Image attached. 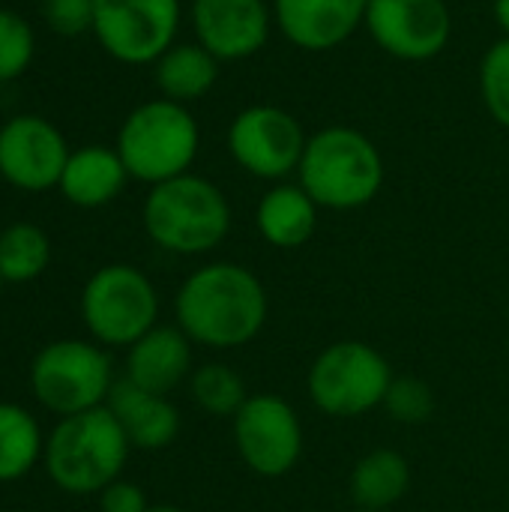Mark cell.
I'll return each mask as SVG.
<instances>
[{"label": "cell", "mask_w": 509, "mask_h": 512, "mask_svg": "<svg viewBox=\"0 0 509 512\" xmlns=\"http://www.w3.org/2000/svg\"><path fill=\"white\" fill-rule=\"evenodd\" d=\"M270 300L264 282L243 264L210 261L189 273L174 297L177 327L210 351L249 345L267 324Z\"/></svg>", "instance_id": "1"}, {"label": "cell", "mask_w": 509, "mask_h": 512, "mask_svg": "<svg viewBox=\"0 0 509 512\" xmlns=\"http://www.w3.org/2000/svg\"><path fill=\"white\" fill-rule=\"evenodd\" d=\"M387 168L378 144L354 126H324L306 138L297 183L321 210H360L384 186Z\"/></svg>", "instance_id": "2"}, {"label": "cell", "mask_w": 509, "mask_h": 512, "mask_svg": "<svg viewBox=\"0 0 509 512\" xmlns=\"http://www.w3.org/2000/svg\"><path fill=\"white\" fill-rule=\"evenodd\" d=\"M132 444L108 405L60 417L48 438L42 468L48 480L72 498L99 495L114 480L123 477Z\"/></svg>", "instance_id": "3"}, {"label": "cell", "mask_w": 509, "mask_h": 512, "mask_svg": "<svg viewBox=\"0 0 509 512\" xmlns=\"http://www.w3.org/2000/svg\"><path fill=\"white\" fill-rule=\"evenodd\" d=\"M141 222L159 249L186 258L207 255L231 231V204L213 180L189 171L150 186Z\"/></svg>", "instance_id": "4"}, {"label": "cell", "mask_w": 509, "mask_h": 512, "mask_svg": "<svg viewBox=\"0 0 509 512\" xmlns=\"http://www.w3.org/2000/svg\"><path fill=\"white\" fill-rule=\"evenodd\" d=\"M114 150L132 180L159 186L192 171L201 150V126L189 105L156 96L123 117Z\"/></svg>", "instance_id": "5"}, {"label": "cell", "mask_w": 509, "mask_h": 512, "mask_svg": "<svg viewBox=\"0 0 509 512\" xmlns=\"http://www.w3.org/2000/svg\"><path fill=\"white\" fill-rule=\"evenodd\" d=\"M27 384L33 399L60 420L102 408L117 378L108 348L93 339H54L30 360Z\"/></svg>", "instance_id": "6"}, {"label": "cell", "mask_w": 509, "mask_h": 512, "mask_svg": "<svg viewBox=\"0 0 509 512\" xmlns=\"http://www.w3.org/2000/svg\"><path fill=\"white\" fill-rule=\"evenodd\" d=\"M78 312L102 348H132L159 324V291L135 264H105L81 288Z\"/></svg>", "instance_id": "7"}, {"label": "cell", "mask_w": 509, "mask_h": 512, "mask_svg": "<svg viewBox=\"0 0 509 512\" xmlns=\"http://www.w3.org/2000/svg\"><path fill=\"white\" fill-rule=\"evenodd\" d=\"M393 378L396 375L378 348L357 339H345L327 345L315 357L306 378V390L321 414L351 420L381 408Z\"/></svg>", "instance_id": "8"}, {"label": "cell", "mask_w": 509, "mask_h": 512, "mask_svg": "<svg viewBox=\"0 0 509 512\" xmlns=\"http://www.w3.org/2000/svg\"><path fill=\"white\" fill-rule=\"evenodd\" d=\"M183 0H96L93 36L126 66H153L180 33Z\"/></svg>", "instance_id": "9"}, {"label": "cell", "mask_w": 509, "mask_h": 512, "mask_svg": "<svg viewBox=\"0 0 509 512\" xmlns=\"http://www.w3.org/2000/svg\"><path fill=\"white\" fill-rule=\"evenodd\" d=\"M306 138V129L291 111L267 102L237 111L225 135L234 165L270 183H282L297 174Z\"/></svg>", "instance_id": "10"}, {"label": "cell", "mask_w": 509, "mask_h": 512, "mask_svg": "<svg viewBox=\"0 0 509 512\" xmlns=\"http://www.w3.org/2000/svg\"><path fill=\"white\" fill-rule=\"evenodd\" d=\"M231 429L243 465L258 477H285L303 456V423L282 396H249L231 420Z\"/></svg>", "instance_id": "11"}, {"label": "cell", "mask_w": 509, "mask_h": 512, "mask_svg": "<svg viewBox=\"0 0 509 512\" xmlns=\"http://www.w3.org/2000/svg\"><path fill=\"white\" fill-rule=\"evenodd\" d=\"M363 27L384 54L426 63L450 45L453 15L447 0H369Z\"/></svg>", "instance_id": "12"}, {"label": "cell", "mask_w": 509, "mask_h": 512, "mask_svg": "<svg viewBox=\"0 0 509 512\" xmlns=\"http://www.w3.org/2000/svg\"><path fill=\"white\" fill-rule=\"evenodd\" d=\"M63 132L39 114H15L0 126V177L21 192L57 189L69 159Z\"/></svg>", "instance_id": "13"}, {"label": "cell", "mask_w": 509, "mask_h": 512, "mask_svg": "<svg viewBox=\"0 0 509 512\" xmlns=\"http://www.w3.org/2000/svg\"><path fill=\"white\" fill-rule=\"evenodd\" d=\"M189 21L195 42L219 63L255 57L276 27L267 0H192Z\"/></svg>", "instance_id": "14"}, {"label": "cell", "mask_w": 509, "mask_h": 512, "mask_svg": "<svg viewBox=\"0 0 509 512\" xmlns=\"http://www.w3.org/2000/svg\"><path fill=\"white\" fill-rule=\"evenodd\" d=\"M276 30L300 51L327 54L366 21L369 0H270Z\"/></svg>", "instance_id": "15"}, {"label": "cell", "mask_w": 509, "mask_h": 512, "mask_svg": "<svg viewBox=\"0 0 509 512\" xmlns=\"http://www.w3.org/2000/svg\"><path fill=\"white\" fill-rule=\"evenodd\" d=\"M192 339L174 324H156L132 348H126L123 378L147 393L168 396L192 378Z\"/></svg>", "instance_id": "16"}, {"label": "cell", "mask_w": 509, "mask_h": 512, "mask_svg": "<svg viewBox=\"0 0 509 512\" xmlns=\"http://www.w3.org/2000/svg\"><path fill=\"white\" fill-rule=\"evenodd\" d=\"M108 411L120 423L123 435L129 438L132 450H165L180 435V411L168 396L147 393L132 381L120 378L108 396Z\"/></svg>", "instance_id": "17"}, {"label": "cell", "mask_w": 509, "mask_h": 512, "mask_svg": "<svg viewBox=\"0 0 509 512\" xmlns=\"http://www.w3.org/2000/svg\"><path fill=\"white\" fill-rule=\"evenodd\" d=\"M129 180L132 177L114 147L87 144L69 153L57 189L72 207L99 210L111 204L126 189Z\"/></svg>", "instance_id": "18"}, {"label": "cell", "mask_w": 509, "mask_h": 512, "mask_svg": "<svg viewBox=\"0 0 509 512\" xmlns=\"http://www.w3.org/2000/svg\"><path fill=\"white\" fill-rule=\"evenodd\" d=\"M318 204L300 183H273L255 207V228L276 249H300L318 231Z\"/></svg>", "instance_id": "19"}, {"label": "cell", "mask_w": 509, "mask_h": 512, "mask_svg": "<svg viewBox=\"0 0 509 512\" xmlns=\"http://www.w3.org/2000/svg\"><path fill=\"white\" fill-rule=\"evenodd\" d=\"M219 66L222 63L195 39L192 42H174L153 63V81L159 87V96L180 102V105H189V102L204 99L216 87Z\"/></svg>", "instance_id": "20"}, {"label": "cell", "mask_w": 509, "mask_h": 512, "mask_svg": "<svg viewBox=\"0 0 509 512\" xmlns=\"http://www.w3.org/2000/svg\"><path fill=\"white\" fill-rule=\"evenodd\" d=\"M348 489L357 510H390L411 489V465L399 450H387V447L372 450L354 465Z\"/></svg>", "instance_id": "21"}, {"label": "cell", "mask_w": 509, "mask_h": 512, "mask_svg": "<svg viewBox=\"0 0 509 512\" xmlns=\"http://www.w3.org/2000/svg\"><path fill=\"white\" fill-rule=\"evenodd\" d=\"M45 432L33 411L18 402H0V483H18L42 465Z\"/></svg>", "instance_id": "22"}, {"label": "cell", "mask_w": 509, "mask_h": 512, "mask_svg": "<svg viewBox=\"0 0 509 512\" xmlns=\"http://www.w3.org/2000/svg\"><path fill=\"white\" fill-rule=\"evenodd\" d=\"M51 264V240L33 222H12L0 231V279L3 285L36 282Z\"/></svg>", "instance_id": "23"}, {"label": "cell", "mask_w": 509, "mask_h": 512, "mask_svg": "<svg viewBox=\"0 0 509 512\" xmlns=\"http://www.w3.org/2000/svg\"><path fill=\"white\" fill-rule=\"evenodd\" d=\"M189 393L195 405L210 417H237V411L246 405L249 390L246 381L225 363H204L189 378Z\"/></svg>", "instance_id": "24"}, {"label": "cell", "mask_w": 509, "mask_h": 512, "mask_svg": "<svg viewBox=\"0 0 509 512\" xmlns=\"http://www.w3.org/2000/svg\"><path fill=\"white\" fill-rule=\"evenodd\" d=\"M480 96L489 117L509 129V39L501 36L480 60Z\"/></svg>", "instance_id": "25"}, {"label": "cell", "mask_w": 509, "mask_h": 512, "mask_svg": "<svg viewBox=\"0 0 509 512\" xmlns=\"http://www.w3.org/2000/svg\"><path fill=\"white\" fill-rule=\"evenodd\" d=\"M36 54V36L24 15L0 9V84L15 81L27 72Z\"/></svg>", "instance_id": "26"}, {"label": "cell", "mask_w": 509, "mask_h": 512, "mask_svg": "<svg viewBox=\"0 0 509 512\" xmlns=\"http://www.w3.org/2000/svg\"><path fill=\"white\" fill-rule=\"evenodd\" d=\"M381 408L402 426H423L435 414V393L426 381L402 375L393 378Z\"/></svg>", "instance_id": "27"}, {"label": "cell", "mask_w": 509, "mask_h": 512, "mask_svg": "<svg viewBox=\"0 0 509 512\" xmlns=\"http://www.w3.org/2000/svg\"><path fill=\"white\" fill-rule=\"evenodd\" d=\"M96 0H42L45 24L60 36H81L93 30Z\"/></svg>", "instance_id": "28"}, {"label": "cell", "mask_w": 509, "mask_h": 512, "mask_svg": "<svg viewBox=\"0 0 509 512\" xmlns=\"http://www.w3.org/2000/svg\"><path fill=\"white\" fill-rule=\"evenodd\" d=\"M99 510L102 512H147L150 501L144 495V489L132 480H114L108 489H102L99 495Z\"/></svg>", "instance_id": "29"}, {"label": "cell", "mask_w": 509, "mask_h": 512, "mask_svg": "<svg viewBox=\"0 0 509 512\" xmlns=\"http://www.w3.org/2000/svg\"><path fill=\"white\" fill-rule=\"evenodd\" d=\"M492 15H495V24H498L501 36L509 39V0H492Z\"/></svg>", "instance_id": "30"}, {"label": "cell", "mask_w": 509, "mask_h": 512, "mask_svg": "<svg viewBox=\"0 0 509 512\" xmlns=\"http://www.w3.org/2000/svg\"><path fill=\"white\" fill-rule=\"evenodd\" d=\"M147 512H189V510H183V507H174V504H150V510Z\"/></svg>", "instance_id": "31"}, {"label": "cell", "mask_w": 509, "mask_h": 512, "mask_svg": "<svg viewBox=\"0 0 509 512\" xmlns=\"http://www.w3.org/2000/svg\"><path fill=\"white\" fill-rule=\"evenodd\" d=\"M0 288H3V279H0Z\"/></svg>", "instance_id": "32"}, {"label": "cell", "mask_w": 509, "mask_h": 512, "mask_svg": "<svg viewBox=\"0 0 509 512\" xmlns=\"http://www.w3.org/2000/svg\"><path fill=\"white\" fill-rule=\"evenodd\" d=\"M357 512H369V510H357Z\"/></svg>", "instance_id": "33"}]
</instances>
